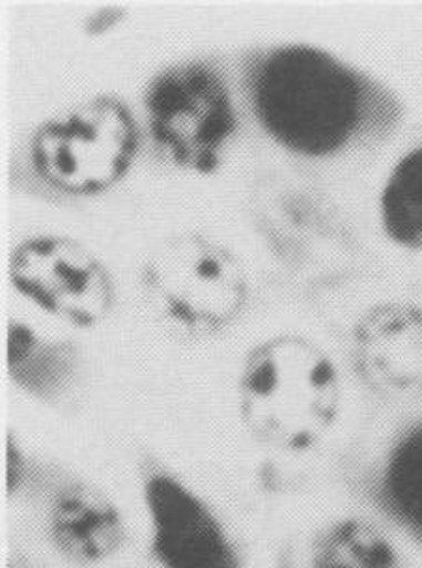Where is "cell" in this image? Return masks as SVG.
<instances>
[{
  "instance_id": "10",
  "label": "cell",
  "mask_w": 422,
  "mask_h": 568,
  "mask_svg": "<svg viewBox=\"0 0 422 568\" xmlns=\"http://www.w3.org/2000/svg\"><path fill=\"white\" fill-rule=\"evenodd\" d=\"M7 352L8 374L13 384L42 403H60L78 382L75 346L42 337L23 322H10Z\"/></svg>"
},
{
  "instance_id": "8",
  "label": "cell",
  "mask_w": 422,
  "mask_h": 568,
  "mask_svg": "<svg viewBox=\"0 0 422 568\" xmlns=\"http://www.w3.org/2000/svg\"><path fill=\"white\" fill-rule=\"evenodd\" d=\"M357 373L383 397L422 395V313L389 303L364 314L353 333Z\"/></svg>"
},
{
  "instance_id": "4",
  "label": "cell",
  "mask_w": 422,
  "mask_h": 568,
  "mask_svg": "<svg viewBox=\"0 0 422 568\" xmlns=\"http://www.w3.org/2000/svg\"><path fill=\"white\" fill-rule=\"evenodd\" d=\"M138 144L130 106L113 95H97L45 120L30 139V161L54 190L97 195L130 172Z\"/></svg>"
},
{
  "instance_id": "9",
  "label": "cell",
  "mask_w": 422,
  "mask_h": 568,
  "mask_svg": "<svg viewBox=\"0 0 422 568\" xmlns=\"http://www.w3.org/2000/svg\"><path fill=\"white\" fill-rule=\"evenodd\" d=\"M48 531L60 556L78 565L113 559L127 539L119 505L102 488L83 480L68 483L54 494Z\"/></svg>"
},
{
  "instance_id": "11",
  "label": "cell",
  "mask_w": 422,
  "mask_h": 568,
  "mask_svg": "<svg viewBox=\"0 0 422 568\" xmlns=\"http://www.w3.org/2000/svg\"><path fill=\"white\" fill-rule=\"evenodd\" d=\"M310 568H405L383 532L363 520L334 521L316 537Z\"/></svg>"
},
{
  "instance_id": "13",
  "label": "cell",
  "mask_w": 422,
  "mask_h": 568,
  "mask_svg": "<svg viewBox=\"0 0 422 568\" xmlns=\"http://www.w3.org/2000/svg\"><path fill=\"white\" fill-rule=\"evenodd\" d=\"M381 497L402 524L422 532V426L391 450L381 477Z\"/></svg>"
},
{
  "instance_id": "7",
  "label": "cell",
  "mask_w": 422,
  "mask_h": 568,
  "mask_svg": "<svg viewBox=\"0 0 422 568\" xmlns=\"http://www.w3.org/2000/svg\"><path fill=\"white\" fill-rule=\"evenodd\" d=\"M150 548L159 568H244L223 521L184 480L152 471L144 479Z\"/></svg>"
},
{
  "instance_id": "5",
  "label": "cell",
  "mask_w": 422,
  "mask_h": 568,
  "mask_svg": "<svg viewBox=\"0 0 422 568\" xmlns=\"http://www.w3.org/2000/svg\"><path fill=\"white\" fill-rule=\"evenodd\" d=\"M150 133L187 171L212 174L238 128L225 79L212 65L185 62L152 79L146 90Z\"/></svg>"
},
{
  "instance_id": "3",
  "label": "cell",
  "mask_w": 422,
  "mask_h": 568,
  "mask_svg": "<svg viewBox=\"0 0 422 568\" xmlns=\"http://www.w3.org/2000/svg\"><path fill=\"white\" fill-rule=\"evenodd\" d=\"M143 286L155 318L184 338L223 332L249 300V278L238 256L197 232L161 242L144 264Z\"/></svg>"
},
{
  "instance_id": "15",
  "label": "cell",
  "mask_w": 422,
  "mask_h": 568,
  "mask_svg": "<svg viewBox=\"0 0 422 568\" xmlns=\"http://www.w3.org/2000/svg\"><path fill=\"white\" fill-rule=\"evenodd\" d=\"M125 13H127L125 8H102L94 16H90L89 21L84 24V30L92 36L103 34L109 29H113L114 24L119 23V21H122L125 18Z\"/></svg>"
},
{
  "instance_id": "2",
  "label": "cell",
  "mask_w": 422,
  "mask_h": 568,
  "mask_svg": "<svg viewBox=\"0 0 422 568\" xmlns=\"http://www.w3.org/2000/svg\"><path fill=\"white\" fill-rule=\"evenodd\" d=\"M253 105L264 130L286 149L328 155L357 130L363 84L342 62L310 45L264 57L253 79Z\"/></svg>"
},
{
  "instance_id": "1",
  "label": "cell",
  "mask_w": 422,
  "mask_h": 568,
  "mask_svg": "<svg viewBox=\"0 0 422 568\" xmlns=\"http://www.w3.org/2000/svg\"><path fill=\"white\" fill-rule=\"evenodd\" d=\"M238 406L245 430L258 444L280 453H307L337 420L339 374L316 344L279 335L245 357Z\"/></svg>"
},
{
  "instance_id": "12",
  "label": "cell",
  "mask_w": 422,
  "mask_h": 568,
  "mask_svg": "<svg viewBox=\"0 0 422 568\" xmlns=\"http://www.w3.org/2000/svg\"><path fill=\"white\" fill-rule=\"evenodd\" d=\"M389 236L404 247H422V149L400 161L381 196Z\"/></svg>"
},
{
  "instance_id": "14",
  "label": "cell",
  "mask_w": 422,
  "mask_h": 568,
  "mask_svg": "<svg viewBox=\"0 0 422 568\" xmlns=\"http://www.w3.org/2000/svg\"><path fill=\"white\" fill-rule=\"evenodd\" d=\"M8 494L13 496V491L19 490V486L23 485L24 477V460L23 453L21 449H18V445H16V439H13L12 434L8 436Z\"/></svg>"
},
{
  "instance_id": "6",
  "label": "cell",
  "mask_w": 422,
  "mask_h": 568,
  "mask_svg": "<svg viewBox=\"0 0 422 568\" xmlns=\"http://www.w3.org/2000/svg\"><path fill=\"white\" fill-rule=\"evenodd\" d=\"M8 267L19 294L72 326H97L113 311L111 273L72 237H29L13 248Z\"/></svg>"
}]
</instances>
